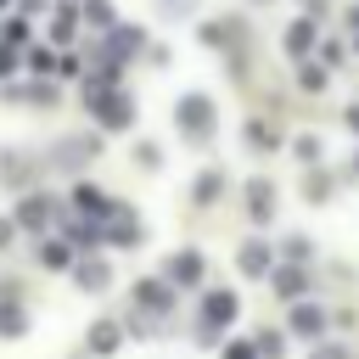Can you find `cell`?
Returning a JSON list of instances; mask_svg holds the SVG:
<instances>
[{
    "instance_id": "cell-3",
    "label": "cell",
    "mask_w": 359,
    "mask_h": 359,
    "mask_svg": "<svg viewBox=\"0 0 359 359\" xmlns=\"http://www.w3.org/2000/svg\"><path fill=\"white\" fill-rule=\"evenodd\" d=\"M230 320H236V297L230 292H208V303H202V337L219 331V325H230Z\"/></svg>"
},
{
    "instance_id": "cell-2",
    "label": "cell",
    "mask_w": 359,
    "mask_h": 359,
    "mask_svg": "<svg viewBox=\"0 0 359 359\" xmlns=\"http://www.w3.org/2000/svg\"><path fill=\"white\" fill-rule=\"evenodd\" d=\"M90 107H95V118H101L107 129H123V123L135 118V107H129V95H107L101 84H90Z\"/></svg>"
},
{
    "instance_id": "cell-4",
    "label": "cell",
    "mask_w": 359,
    "mask_h": 359,
    "mask_svg": "<svg viewBox=\"0 0 359 359\" xmlns=\"http://www.w3.org/2000/svg\"><path fill=\"white\" fill-rule=\"evenodd\" d=\"M73 202H79V213H90V219H112V213H118V202H112V196H101L95 185H79V191H73Z\"/></svg>"
},
{
    "instance_id": "cell-14",
    "label": "cell",
    "mask_w": 359,
    "mask_h": 359,
    "mask_svg": "<svg viewBox=\"0 0 359 359\" xmlns=\"http://www.w3.org/2000/svg\"><path fill=\"white\" fill-rule=\"evenodd\" d=\"M79 280L84 286H107V264H79Z\"/></svg>"
},
{
    "instance_id": "cell-15",
    "label": "cell",
    "mask_w": 359,
    "mask_h": 359,
    "mask_svg": "<svg viewBox=\"0 0 359 359\" xmlns=\"http://www.w3.org/2000/svg\"><path fill=\"white\" fill-rule=\"evenodd\" d=\"M0 331H11V337L22 331V309H17V303H6V309H0Z\"/></svg>"
},
{
    "instance_id": "cell-8",
    "label": "cell",
    "mask_w": 359,
    "mask_h": 359,
    "mask_svg": "<svg viewBox=\"0 0 359 359\" xmlns=\"http://www.w3.org/2000/svg\"><path fill=\"white\" fill-rule=\"evenodd\" d=\"M168 275H174V280H196V275H202V258H196V252H180V258L168 264Z\"/></svg>"
},
{
    "instance_id": "cell-6",
    "label": "cell",
    "mask_w": 359,
    "mask_h": 359,
    "mask_svg": "<svg viewBox=\"0 0 359 359\" xmlns=\"http://www.w3.org/2000/svg\"><path fill=\"white\" fill-rule=\"evenodd\" d=\"M292 331H297V337H320V331H325V314L309 309V303H297V309H292Z\"/></svg>"
},
{
    "instance_id": "cell-12",
    "label": "cell",
    "mask_w": 359,
    "mask_h": 359,
    "mask_svg": "<svg viewBox=\"0 0 359 359\" xmlns=\"http://www.w3.org/2000/svg\"><path fill=\"white\" fill-rule=\"evenodd\" d=\"M84 17H90L95 28H112V6H107V0H90V6H84Z\"/></svg>"
},
{
    "instance_id": "cell-18",
    "label": "cell",
    "mask_w": 359,
    "mask_h": 359,
    "mask_svg": "<svg viewBox=\"0 0 359 359\" xmlns=\"http://www.w3.org/2000/svg\"><path fill=\"white\" fill-rule=\"evenodd\" d=\"M275 286H280V297H297L303 292V275H275Z\"/></svg>"
},
{
    "instance_id": "cell-1",
    "label": "cell",
    "mask_w": 359,
    "mask_h": 359,
    "mask_svg": "<svg viewBox=\"0 0 359 359\" xmlns=\"http://www.w3.org/2000/svg\"><path fill=\"white\" fill-rule=\"evenodd\" d=\"M180 129H185L191 140H208V135H213V101H208V95H185V101H180Z\"/></svg>"
},
{
    "instance_id": "cell-17",
    "label": "cell",
    "mask_w": 359,
    "mask_h": 359,
    "mask_svg": "<svg viewBox=\"0 0 359 359\" xmlns=\"http://www.w3.org/2000/svg\"><path fill=\"white\" fill-rule=\"evenodd\" d=\"M39 258H45V264H67V247H62V241H45Z\"/></svg>"
},
{
    "instance_id": "cell-9",
    "label": "cell",
    "mask_w": 359,
    "mask_h": 359,
    "mask_svg": "<svg viewBox=\"0 0 359 359\" xmlns=\"http://www.w3.org/2000/svg\"><path fill=\"white\" fill-rule=\"evenodd\" d=\"M247 196H252V213H258V219H269V208H275L269 196H275V191H269L264 180H252V185H247Z\"/></svg>"
},
{
    "instance_id": "cell-11",
    "label": "cell",
    "mask_w": 359,
    "mask_h": 359,
    "mask_svg": "<svg viewBox=\"0 0 359 359\" xmlns=\"http://www.w3.org/2000/svg\"><path fill=\"white\" fill-rule=\"evenodd\" d=\"M90 348H95V353H112V348H118V325H95V331H90Z\"/></svg>"
},
{
    "instance_id": "cell-7",
    "label": "cell",
    "mask_w": 359,
    "mask_h": 359,
    "mask_svg": "<svg viewBox=\"0 0 359 359\" xmlns=\"http://www.w3.org/2000/svg\"><path fill=\"white\" fill-rule=\"evenodd\" d=\"M236 264H241V269H247V275H264V269H269V252H264V241H247V247H241V258H236Z\"/></svg>"
},
{
    "instance_id": "cell-19",
    "label": "cell",
    "mask_w": 359,
    "mask_h": 359,
    "mask_svg": "<svg viewBox=\"0 0 359 359\" xmlns=\"http://www.w3.org/2000/svg\"><path fill=\"white\" fill-rule=\"evenodd\" d=\"M224 359H252V348H241V342H236V348H230Z\"/></svg>"
},
{
    "instance_id": "cell-10",
    "label": "cell",
    "mask_w": 359,
    "mask_h": 359,
    "mask_svg": "<svg viewBox=\"0 0 359 359\" xmlns=\"http://www.w3.org/2000/svg\"><path fill=\"white\" fill-rule=\"evenodd\" d=\"M140 303H146V309H168L174 297H168V286H163V280H146V286H140Z\"/></svg>"
},
{
    "instance_id": "cell-22",
    "label": "cell",
    "mask_w": 359,
    "mask_h": 359,
    "mask_svg": "<svg viewBox=\"0 0 359 359\" xmlns=\"http://www.w3.org/2000/svg\"><path fill=\"white\" fill-rule=\"evenodd\" d=\"M348 123H353V129H359V107H353V112H348Z\"/></svg>"
},
{
    "instance_id": "cell-21",
    "label": "cell",
    "mask_w": 359,
    "mask_h": 359,
    "mask_svg": "<svg viewBox=\"0 0 359 359\" xmlns=\"http://www.w3.org/2000/svg\"><path fill=\"white\" fill-rule=\"evenodd\" d=\"M0 73H11V50H0Z\"/></svg>"
},
{
    "instance_id": "cell-16",
    "label": "cell",
    "mask_w": 359,
    "mask_h": 359,
    "mask_svg": "<svg viewBox=\"0 0 359 359\" xmlns=\"http://www.w3.org/2000/svg\"><path fill=\"white\" fill-rule=\"evenodd\" d=\"M208 196H219V174H202L196 180V202H208Z\"/></svg>"
},
{
    "instance_id": "cell-5",
    "label": "cell",
    "mask_w": 359,
    "mask_h": 359,
    "mask_svg": "<svg viewBox=\"0 0 359 359\" xmlns=\"http://www.w3.org/2000/svg\"><path fill=\"white\" fill-rule=\"evenodd\" d=\"M50 213H56V202H50V196H28V202H22V208H17V219H22V224H28V230H39V224H45V219H50Z\"/></svg>"
},
{
    "instance_id": "cell-13",
    "label": "cell",
    "mask_w": 359,
    "mask_h": 359,
    "mask_svg": "<svg viewBox=\"0 0 359 359\" xmlns=\"http://www.w3.org/2000/svg\"><path fill=\"white\" fill-rule=\"evenodd\" d=\"M309 39H314V28H309V22L286 28V50H309Z\"/></svg>"
},
{
    "instance_id": "cell-20",
    "label": "cell",
    "mask_w": 359,
    "mask_h": 359,
    "mask_svg": "<svg viewBox=\"0 0 359 359\" xmlns=\"http://www.w3.org/2000/svg\"><path fill=\"white\" fill-rule=\"evenodd\" d=\"M6 241H11V219H0V247H6Z\"/></svg>"
}]
</instances>
